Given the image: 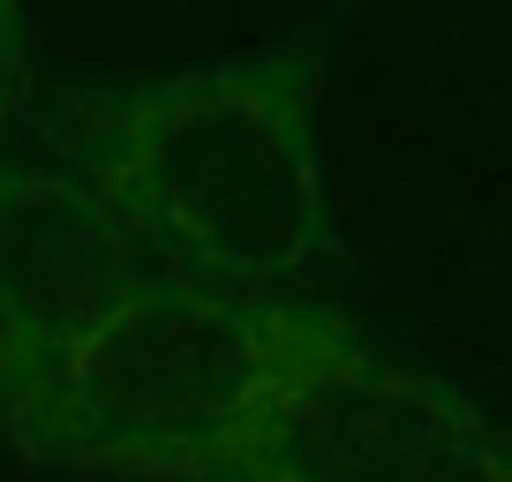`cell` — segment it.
Returning a JSON list of instances; mask_svg holds the SVG:
<instances>
[{"label": "cell", "instance_id": "1", "mask_svg": "<svg viewBox=\"0 0 512 482\" xmlns=\"http://www.w3.org/2000/svg\"><path fill=\"white\" fill-rule=\"evenodd\" d=\"M324 61L332 23L159 83L76 91L53 121H38V144L121 196V211L189 279L287 294L332 264L317 151Z\"/></svg>", "mask_w": 512, "mask_h": 482}, {"label": "cell", "instance_id": "2", "mask_svg": "<svg viewBox=\"0 0 512 482\" xmlns=\"http://www.w3.org/2000/svg\"><path fill=\"white\" fill-rule=\"evenodd\" d=\"M339 309L166 279L106 317L46 385L0 407L31 460L91 482H226L302 354Z\"/></svg>", "mask_w": 512, "mask_h": 482}, {"label": "cell", "instance_id": "3", "mask_svg": "<svg viewBox=\"0 0 512 482\" xmlns=\"http://www.w3.org/2000/svg\"><path fill=\"white\" fill-rule=\"evenodd\" d=\"M226 482H512V437L460 385L332 317Z\"/></svg>", "mask_w": 512, "mask_h": 482}, {"label": "cell", "instance_id": "4", "mask_svg": "<svg viewBox=\"0 0 512 482\" xmlns=\"http://www.w3.org/2000/svg\"><path fill=\"white\" fill-rule=\"evenodd\" d=\"M189 279L121 211V196L53 151L16 159L0 144V407L46 385L68 354L136 294Z\"/></svg>", "mask_w": 512, "mask_h": 482}, {"label": "cell", "instance_id": "5", "mask_svg": "<svg viewBox=\"0 0 512 482\" xmlns=\"http://www.w3.org/2000/svg\"><path fill=\"white\" fill-rule=\"evenodd\" d=\"M23 0H0V144L23 121Z\"/></svg>", "mask_w": 512, "mask_h": 482}]
</instances>
